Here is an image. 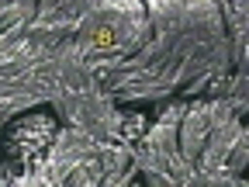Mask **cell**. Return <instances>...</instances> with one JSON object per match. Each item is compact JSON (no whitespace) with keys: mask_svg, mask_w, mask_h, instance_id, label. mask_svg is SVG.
<instances>
[{"mask_svg":"<svg viewBox=\"0 0 249 187\" xmlns=\"http://www.w3.org/2000/svg\"><path fill=\"white\" fill-rule=\"evenodd\" d=\"M52 135H55V121L49 114L21 118V121L11 125L7 142H4V152L11 156L14 163H35L38 156L45 152V146L52 142Z\"/></svg>","mask_w":249,"mask_h":187,"instance_id":"1","label":"cell"}]
</instances>
